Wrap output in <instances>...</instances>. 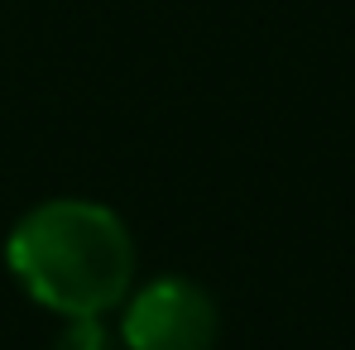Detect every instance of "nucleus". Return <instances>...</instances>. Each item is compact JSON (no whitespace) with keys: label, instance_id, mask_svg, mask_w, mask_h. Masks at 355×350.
Returning a JSON list of instances; mask_svg holds the SVG:
<instances>
[{"label":"nucleus","instance_id":"nucleus-2","mask_svg":"<svg viewBox=\"0 0 355 350\" xmlns=\"http://www.w3.org/2000/svg\"><path fill=\"white\" fill-rule=\"evenodd\" d=\"M221 331L211 292L192 279L164 274L139 292H125L120 346L125 350H211Z\"/></svg>","mask_w":355,"mask_h":350},{"label":"nucleus","instance_id":"nucleus-3","mask_svg":"<svg viewBox=\"0 0 355 350\" xmlns=\"http://www.w3.org/2000/svg\"><path fill=\"white\" fill-rule=\"evenodd\" d=\"M53 350H125V346H120V336L101 317H67V326H62Z\"/></svg>","mask_w":355,"mask_h":350},{"label":"nucleus","instance_id":"nucleus-1","mask_svg":"<svg viewBox=\"0 0 355 350\" xmlns=\"http://www.w3.org/2000/svg\"><path fill=\"white\" fill-rule=\"evenodd\" d=\"M5 264L39 307L58 317H106L135 283V240L111 207L53 197L15 221Z\"/></svg>","mask_w":355,"mask_h":350}]
</instances>
